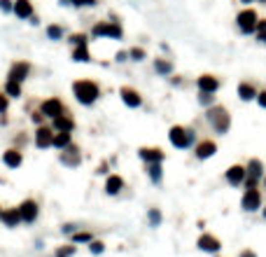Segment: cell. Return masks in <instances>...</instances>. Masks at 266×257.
Listing matches in <instances>:
<instances>
[{
	"label": "cell",
	"instance_id": "8",
	"mask_svg": "<svg viewBox=\"0 0 266 257\" xmlns=\"http://www.w3.org/2000/svg\"><path fill=\"white\" fill-rule=\"evenodd\" d=\"M40 112L44 115V119H49L52 122L54 117H59L63 115V112H68V108H66V103H63L59 96H49V98H44L42 103H40V108H37Z\"/></svg>",
	"mask_w": 266,
	"mask_h": 257
},
{
	"label": "cell",
	"instance_id": "37",
	"mask_svg": "<svg viewBox=\"0 0 266 257\" xmlns=\"http://www.w3.org/2000/svg\"><path fill=\"white\" fill-rule=\"evenodd\" d=\"M87 246H89V253H91V255H103V253H105V243L98 241V239H94L91 243H87Z\"/></svg>",
	"mask_w": 266,
	"mask_h": 257
},
{
	"label": "cell",
	"instance_id": "54",
	"mask_svg": "<svg viewBox=\"0 0 266 257\" xmlns=\"http://www.w3.org/2000/svg\"><path fill=\"white\" fill-rule=\"evenodd\" d=\"M0 211H2V208H0Z\"/></svg>",
	"mask_w": 266,
	"mask_h": 257
},
{
	"label": "cell",
	"instance_id": "10",
	"mask_svg": "<svg viewBox=\"0 0 266 257\" xmlns=\"http://www.w3.org/2000/svg\"><path fill=\"white\" fill-rule=\"evenodd\" d=\"M138 159L142 164H164L166 161V152L159 145H142L138 147Z\"/></svg>",
	"mask_w": 266,
	"mask_h": 257
},
{
	"label": "cell",
	"instance_id": "24",
	"mask_svg": "<svg viewBox=\"0 0 266 257\" xmlns=\"http://www.w3.org/2000/svg\"><path fill=\"white\" fill-rule=\"evenodd\" d=\"M0 222H2L7 229L19 227V224H21V215H19L17 206H12V208H2V211H0Z\"/></svg>",
	"mask_w": 266,
	"mask_h": 257
},
{
	"label": "cell",
	"instance_id": "35",
	"mask_svg": "<svg viewBox=\"0 0 266 257\" xmlns=\"http://www.w3.org/2000/svg\"><path fill=\"white\" fill-rule=\"evenodd\" d=\"M77 253V246L75 243H66V246H59L54 250V257H72Z\"/></svg>",
	"mask_w": 266,
	"mask_h": 257
},
{
	"label": "cell",
	"instance_id": "53",
	"mask_svg": "<svg viewBox=\"0 0 266 257\" xmlns=\"http://www.w3.org/2000/svg\"><path fill=\"white\" fill-rule=\"evenodd\" d=\"M257 2H262V5H266V0H257Z\"/></svg>",
	"mask_w": 266,
	"mask_h": 257
},
{
	"label": "cell",
	"instance_id": "16",
	"mask_svg": "<svg viewBox=\"0 0 266 257\" xmlns=\"http://www.w3.org/2000/svg\"><path fill=\"white\" fill-rule=\"evenodd\" d=\"M196 91H208V94H217L222 87V80L213 73H203V75H199L196 77Z\"/></svg>",
	"mask_w": 266,
	"mask_h": 257
},
{
	"label": "cell",
	"instance_id": "38",
	"mask_svg": "<svg viewBox=\"0 0 266 257\" xmlns=\"http://www.w3.org/2000/svg\"><path fill=\"white\" fill-rule=\"evenodd\" d=\"M98 0H70V7L77 9H89V7H96Z\"/></svg>",
	"mask_w": 266,
	"mask_h": 257
},
{
	"label": "cell",
	"instance_id": "14",
	"mask_svg": "<svg viewBox=\"0 0 266 257\" xmlns=\"http://www.w3.org/2000/svg\"><path fill=\"white\" fill-rule=\"evenodd\" d=\"M224 183L233 189H240L245 183V164H231L229 169L224 171Z\"/></svg>",
	"mask_w": 266,
	"mask_h": 257
},
{
	"label": "cell",
	"instance_id": "4",
	"mask_svg": "<svg viewBox=\"0 0 266 257\" xmlns=\"http://www.w3.org/2000/svg\"><path fill=\"white\" fill-rule=\"evenodd\" d=\"M89 37H96V40H122L124 37V28L122 24L112 17V21H96L94 26H91V33Z\"/></svg>",
	"mask_w": 266,
	"mask_h": 257
},
{
	"label": "cell",
	"instance_id": "1",
	"mask_svg": "<svg viewBox=\"0 0 266 257\" xmlns=\"http://www.w3.org/2000/svg\"><path fill=\"white\" fill-rule=\"evenodd\" d=\"M205 124L208 129L215 133V136H227L231 131V112L227 106H222V103H215V106L205 108Z\"/></svg>",
	"mask_w": 266,
	"mask_h": 257
},
{
	"label": "cell",
	"instance_id": "9",
	"mask_svg": "<svg viewBox=\"0 0 266 257\" xmlns=\"http://www.w3.org/2000/svg\"><path fill=\"white\" fill-rule=\"evenodd\" d=\"M59 161H61L66 169H80L82 166V150L77 143H70L66 150L59 152Z\"/></svg>",
	"mask_w": 266,
	"mask_h": 257
},
{
	"label": "cell",
	"instance_id": "29",
	"mask_svg": "<svg viewBox=\"0 0 266 257\" xmlns=\"http://www.w3.org/2000/svg\"><path fill=\"white\" fill-rule=\"evenodd\" d=\"M2 94H5L7 98H21L24 96V87H21V82L7 80L5 82V87H2Z\"/></svg>",
	"mask_w": 266,
	"mask_h": 257
},
{
	"label": "cell",
	"instance_id": "5",
	"mask_svg": "<svg viewBox=\"0 0 266 257\" xmlns=\"http://www.w3.org/2000/svg\"><path fill=\"white\" fill-rule=\"evenodd\" d=\"M266 176V166L264 161L259 159V157H250L245 161V183H243V189H248V187H259L262 185V180Z\"/></svg>",
	"mask_w": 266,
	"mask_h": 257
},
{
	"label": "cell",
	"instance_id": "31",
	"mask_svg": "<svg viewBox=\"0 0 266 257\" xmlns=\"http://www.w3.org/2000/svg\"><path fill=\"white\" fill-rule=\"evenodd\" d=\"M44 33H47V37H49V40L59 42V40H63V36H66V28H63L61 24H49V26L44 28Z\"/></svg>",
	"mask_w": 266,
	"mask_h": 257
},
{
	"label": "cell",
	"instance_id": "19",
	"mask_svg": "<svg viewBox=\"0 0 266 257\" xmlns=\"http://www.w3.org/2000/svg\"><path fill=\"white\" fill-rule=\"evenodd\" d=\"M107 196H119L126 189V180L119 173H107L105 176V185H103Z\"/></svg>",
	"mask_w": 266,
	"mask_h": 257
},
{
	"label": "cell",
	"instance_id": "32",
	"mask_svg": "<svg viewBox=\"0 0 266 257\" xmlns=\"http://www.w3.org/2000/svg\"><path fill=\"white\" fill-rule=\"evenodd\" d=\"M196 103L205 110V108L215 106L217 101H215V94H208V91H196Z\"/></svg>",
	"mask_w": 266,
	"mask_h": 257
},
{
	"label": "cell",
	"instance_id": "17",
	"mask_svg": "<svg viewBox=\"0 0 266 257\" xmlns=\"http://www.w3.org/2000/svg\"><path fill=\"white\" fill-rule=\"evenodd\" d=\"M31 71H33V66L28 61H14L12 66H9L7 71V80H14V82H21L24 84V80H28V75H31Z\"/></svg>",
	"mask_w": 266,
	"mask_h": 257
},
{
	"label": "cell",
	"instance_id": "28",
	"mask_svg": "<svg viewBox=\"0 0 266 257\" xmlns=\"http://www.w3.org/2000/svg\"><path fill=\"white\" fill-rule=\"evenodd\" d=\"M70 59H72L75 63H91V61H94V56H91V52H89V44H82V47H72Z\"/></svg>",
	"mask_w": 266,
	"mask_h": 257
},
{
	"label": "cell",
	"instance_id": "50",
	"mask_svg": "<svg viewBox=\"0 0 266 257\" xmlns=\"http://www.w3.org/2000/svg\"><path fill=\"white\" fill-rule=\"evenodd\" d=\"M240 5H243V7H250V5H252V2H257V0H238Z\"/></svg>",
	"mask_w": 266,
	"mask_h": 257
},
{
	"label": "cell",
	"instance_id": "2",
	"mask_svg": "<svg viewBox=\"0 0 266 257\" xmlns=\"http://www.w3.org/2000/svg\"><path fill=\"white\" fill-rule=\"evenodd\" d=\"M72 96L84 108L96 106L98 98H100V84L91 77H80V80L72 82Z\"/></svg>",
	"mask_w": 266,
	"mask_h": 257
},
{
	"label": "cell",
	"instance_id": "30",
	"mask_svg": "<svg viewBox=\"0 0 266 257\" xmlns=\"http://www.w3.org/2000/svg\"><path fill=\"white\" fill-rule=\"evenodd\" d=\"M161 222H164V213H161V208L152 206L150 211H147V224H150L152 229H157V227H161Z\"/></svg>",
	"mask_w": 266,
	"mask_h": 257
},
{
	"label": "cell",
	"instance_id": "40",
	"mask_svg": "<svg viewBox=\"0 0 266 257\" xmlns=\"http://www.w3.org/2000/svg\"><path fill=\"white\" fill-rule=\"evenodd\" d=\"M80 229V227H77V224H75V222H66V224H63L61 227V231L63 234H66V236H70V234H75V231Z\"/></svg>",
	"mask_w": 266,
	"mask_h": 257
},
{
	"label": "cell",
	"instance_id": "25",
	"mask_svg": "<svg viewBox=\"0 0 266 257\" xmlns=\"http://www.w3.org/2000/svg\"><path fill=\"white\" fill-rule=\"evenodd\" d=\"M54 129V131H75V119H72L70 112H63V115L59 117H54L52 119V124H49Z\"/></svg>",
	"mask_w": 266,
	"mask_h": 257
},
{
	"label": "cell",
	"instance_id": "21",
	"mask_svg": "<svg viewBox=\"0 0 266 257\" xmlns=\"http://www.w3.org/2000/svg\"><path fill=\"white\" fill-rule=\"evenodd\" d=\"M2 164L12 171L21 169V164H24V150H21V147H14V145L7 147V150L2 152Z\"/></svg>",
	"mask_w": 266,
	"mask_h": 257
},
{
	"label": "cell",
	"instance_id": "42",
	"mask_svg": "<svg viewBox=\"0 0 266 257\" xmlns=\"http://www.w3.org/2000/svg\"><path fill=\"white\" fill-rule=\"evenodd\" d=\"M9 110V98L5 94H0V115H7Z\"/></svg>",
	"mask_w": 266,
	"mask_h": 257
},
{
	"label": "cell",
	"instance_id": "23",
	"mask_svg": "<svg viewBox=\"0 0 266 257\" xmlns=\"http://www.w3.org/2000/svg\"><path fill=\"white\" fill-rule=\"evenodd\" d=\"M12 14L21 21H28V19L35 14V7H33V2L31 0H14V5H12Z\"/></svg>",
	"mask_w": 266,
	"mask_h": 257
},
{
	"label": "cell",
	"instance_id": "15",
	"mask_svg": "<svg viewBox=\"0 0 266 257\" xmlns=\"http://www.w3.org/2000/svg\"><path fill=\"white\" fill-rule=\"evenodd\" d=\"M119 98H122V103H124L129 110H138V108H142V94L135 87H129V84L119 87Z\"/></svg>",
	"mask_w": 266,
	"mask_h": 257
},
{
	"label": "cell",
	"instance_id": "47",
	"mask_svg": "<svg viewBox=\"0 0 266 257\" xmlns=\"http://www.w3.org/2000/svg\"><path fill=\"white\" fill-rule=\"evenodd\" d=\"M238 257H259L257 255V250H252V248H243L238 253Z\"/></svg>",
	"mask_w": 266,
	"mask_h": 257
},
{
	"label": "cell",
	"instance_id": "3",
	"mask_svg": "<svg viewBox=\"0 0 266 257\" xmlns=\"http://www.w3.org/2000/svg\"><path fill=\"white\" fill-rule=\"evenodd\" d=\"M199 141V136H196V129L187 124H173L168 129V143L175 147V150H192L194 147V143Z\"/></svg>",
	"mask_w": 266,
	"mask_h": 257
},
{
	"label": "cell",
	"instance_id": "7",
	"mask_svg": "<svg viewBox=\"0 0 266 257\" xmlns=\"http://www.w3.org/2000/svg\"><path fill=\"white\" fill-rule=\"evenodd\" d=\"M262 206H264L262 187H248V189H243V196H240V211L243 213H259Z\"/></svg>",
	"mask_w": 266,
	"mask_h": 257
},
{
	"label": "cell",
	"instance_id": "18",
	"mask_svg": "<svg viewBox=\"0 0 266 257\" xmlns=\"http://www.w3.org/2000/svg\"><path fill=\"white\" fill-rule=\"evenodd\" d=\"M52 141H54V129L52 126H35V136H33V143H35L37 150H49L52 147Z\"/></svg>",
	"mask_w": 266,
	"mask_h": 257
},
{
	"label": "cell",
	"instance_id": "13",
	"mask_svg": "<svg viewBox=\"0 0 266 257\" xmlns=\"http://www.w3.org/2000/svg\"><path fill=\"white\" fill-rule=\"evenodd\" d=\"M17 208H19V215H21V222L24 224H33L37 220V215H40V204H37L35 199H31V196L24 199Z\"/></svg>",
	"mask_w": 266,
	"mask_h": 257
},
{
	"label": "cell",
	"instance_id": "41",
	"mask_svg": "<svg viewBox=\"0 0 266 257\" xmlns=\"http://www.w3.org/2000/svg\"><path fill=\"white\" fill-rule=\"evenodd\" d=\"M12 5H14V0H0V12L2 14H12Z\"/></svg>",
	"mask_w": 266,
	"mask_h": 257
},
{
	"label": "cell",
	"instance_id": "11",
	"mask_svg": "<svg viewBox=\"0 0 266 257\" xmlns=\"http://www.w3.org/2000/svg\"><path fill=\"white\" fill-rule=\"evenodd\" d=\"M194 157L199 161H208V159H213L215 154H217V143L213 141V138H201V141H196L194 143Z\"/></svg>",
	"mask_w": 266,
	"mask_h": 257
},
{
	"label": "cell",
	"instance_id": "36",
	"mask_svg": "<svg viewBox=\"0 0 266 257\" xmlns=\"http://www.w3.org/2000/svg\"><path fill=\"white\" fill-rule=\"evenodd\" d=\"M68 42H70V47L89 44V33H70V36H68Z\"/></svg>",
	"mask_w": 266,
	"mask_h": 257
},
{
	"label": "cell",
	"instance_id": "48",
	"mask_svg": "<svg viewBox=\"0 0 266 257\" xmlns=\"http://www.w3.org/2000/svg\"><path fill=\"white\" fill-rule=\"evenodd\" d=\"M257 33H266V19H262V17H259L257 28H255V36H257Z\"/></svg>",
	"mask_w": 266,
	"mask_h": 257
},
{
	"label": "cell",
	"instance_id": "39",
	"mask_svg": "<svg viewBox=\"0 0 266 257\" xmlns=\"http://www.w3.org/2000/svg\"><path fill=\"white\" fill-rule=\"evenodd\" d=\"M31 122H33L35 126H42L44 124V115L40 112V110H33V112H31Z\"/></svg>",
	"mask_w": 266,
	"mask_h": 257
},
{
	"label": "cell",
	"instance_id": "51",
	"mask_svg": "<svg viewBox=\"0 0 266 257\" xmlns=\"http://www.w3.org/2000/svg\"><path fill=\"white\" fill-rule=\"evenodd\" d=\"M59 5L61 7H70V0H59Z\"/></svg>",
	"mask_w": 266,
	"mask_h": 257
},
{
	"label": "cell",
	"instance_id": "27",
	"mask_svg": "<svg viewBox=\"0 0 266 257\" xmlns=\"http://www.w3.org/2000/svg\"><path fill=\"white\" fill-rule=\"evenodd\" d=\"M72 143V131H54V141H52V147L54 150H66L68 145Z\"/></svg>",
	"mask_w": 266,
	"mask_h": 257
},
{
	"label": "cell",
	"instance_id": "22",
	"mask_svg": "<svg viewBox=\"0 0 266 257\" xmlns=\"http://www.w3.org/2000/svg\"><path fill=\"white\" fill-rule=\"evenodd\" d=\"M152 68H154V73H157L159 77H170V75L175 73V63H173V59H168V56H157V59L152 61Z\"/></svg>",
	"mask_w": 266,
	"mask_h": 257
},
{
	"label": "cell",
	"instance_id": "46",
	"mask_svg": "<svg viewBox=\"0 0 266 257\" xmlns=\"http://www.w3.org/2000/svg\"><path fill=\"white\" fill-rule=\"evenodd\" d=\"M96 173H98V176H107V173H110V164H107V161H100V164H98V169H96Z\"/></svg>",
	"mask_w": 266,
	"mask_h": 257
},
{
	"label": "cell",
	"instance_id": "44",
	"mask_svg": "<svg viewBox=\"0 0 266 257\" xmlns=\"http://www.w3.org/2000/svg\"><path fill=\"white\" fill-rule=\"evenodd\" d=\"M168 82H170V87H182V84H185V80H182V75H175V73H173V75H170L168 77Z\"/></svg>",
	"mask_w": 266,
	"mask_h": 257
},
{
	"label": "cell",
	"instance_id": "34",
	"mask_svg": "<svg viewBox=\"0 0 266 257\" xmlns=\"http://www.w3.org/2000/svg\"><path fill=\"white\" fill-rule=\"evenodd\" d=\"M94 241V234L91 231H82V229H77L75 234H70V243H91Z\"/></svg>",
	"mask_w": 266,
	"mask_h": 257
},
{
	"label": "cell",
	"instance_id": "45",
	"mask_svg": "<svg viewBox=\"0 0 266 257\" xmlns=\"http://www.w3.org/2000/svg\"><path fill=\"white\" fill-rule=\"evenodd\" d=\"M257 106L262 108V110H266V89H259V94H257Z\"/></svg>",
	"mask_w": 266,
	"mask_h": 257
},
{
	"label": "cell",
	"instance_id": "33",
	"mask_svg": "<svg viewBox=\"0 0 266 257\" xmlns=\"http://www.w3.org/2000/svg\"><path fill=\"white\" fill-rule=\"evenodd\" d=\"M145 59H147V49H145V47H131V49H129V61L142 63Z\"/></svg>",
	"mask_w": 266,
	"mask_h": 257
},
{
	"label": "cell",
	"instance_id": "43",
	"mask_svg": "<svg viewBox=\"0 0 266 257\" xmlns=\"http://www.w3.org/2000/svg\"><path fill=\"white\" fill-rule=\"evenodd\" d=\"M129 61V49H119L115 54V63H126Z\"/></svg>",
	"mask_w": 266,
	"mask_h": 257
},
{
	"label": "cell",
	"instance_id": "12",
	"mask_svg": "<svg viewBox=\"0 0 266 257\" xmlns=\"http://www.w3.org/2000/svg\"><path fill=\"white\" fill-rule=\"evenodd\" d=\"M196 248L201 250V253H208V255H220L222 250V241L210 234V231H203L199 239H196Z\"/></svg>",
	"mask_w": 266,
	"mask_h": 257
},
{
	"label": "cell",
	"instance_id": "52",
	"mask_svg": "<svg viewBox=\"0 0 266 257\" xmlns=\"http://www.w3.org/2000/svg\"><path fill=\"white\" fill-rule=\"evenodd\" d=\"M262 218L266 220V206H262Z\"/></svg>",
	"mask_w": 266,
	"mask_h": 257
},
{
	"label": "cell",
	"instance_id": "26",
	"mask_svg": "<svg viewBox=\"0 0 266 257\" xmlns=\"http://www.w3.org/2000/svg\"><path fill=\"white\" fill-rule=\"evenodd\" d=\"M145 173L154 187L164 185V164H145Z\"/></svg>",
	"mask_w": 266,
	"mask_h": 257
},
{
	"label": "cell",
	"instance_id": "49",
	"mask_svg": "<svg viewBox=\"0 0 266 257\" xmlns=\"http://www.w3.org/2000/svg\"><path fill=\"white\" fill-rule=\"evenodd\" d=\"M255 37H257V42H259V44H264V47H266V33H257Z\"/></svg>",
	"mask_w": 266,
	"mask_h": 257
},
{
	"label": "cell",
	"instance_id": "6",
	"mask_svg": "<svg viewBox=\"0 0 266 257\" xmlns=\"http://www.w3.org/2000/svg\"><path fill=\"white\" fill-rule=\"evenodd\" d=\"M257 21H259V14L252 5H250V7H243L238 14H236V28H238L240 36H255Z\"/></svg>",
	"mask_w": 266,
	"mask_h": 257
},
{
	"label": "cell",
	"instance_id": "20",
	"mask_svg": "<svg viewBox=\"0 0 266 257\" xmlns=\"http://www.w3.org/2000/svg\"><path fill=\"white\" fill-rule=\"evenodd\" d=\"M257 94H259L257 84L250 82V80H240L238 87H236V96H238V101H243V103H252V101L257 98Z\"/></svg>",
	"mask_w": 266,
	"mask_h": 257
}]
</instances>
